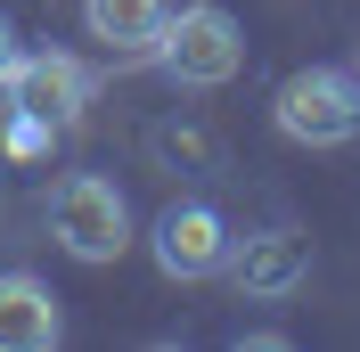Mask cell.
I'll use <instances>...</instances> for the list:
<instances>
[{
    "label": "cell",
    "instance_id": "1",
    "mask_svg": "<svg viewBox=\"0 0 360 352\" xmlns=\"http://www.w3.org/2000/svg\"><path fill=\"white\" fill-rule=\"evenodd\" d=\"M148 58H156L164 82H180V90H221V82H238V66H246V33H238L229 8L197 0V8L164 17V33L148 42Z\"/></svg>",
    "mask_w": 360,
    "mask_h": 352
},
{
    "label": "cell",
    "instance_id": "2",
    "mask_svg": "<svg viewBox=\"0 0 360 352\" xmlns=\"http://www.w3.org/2000/svg\"><path fill=\"white\" fill-rule=\"evenodd\" d=\"M270 123L295 148H344V139H360V74H344V66L287 74L278 99H270Z\"/></svg>",
    "mask_w": 360,
    "mask_h": 352
},
{
    "label": "cell",
    "instance_id": "3",
    "mask_svg": "<svg viewBox=\"0 0 360 352\" xmlns=\"http://www.w3.org/2000/svg\"><path fill=\"white\" fill-rule=\"evenodd\" d=\"M49 238L66 246L74 263H115L131 246V205L107 172H66L49 189Z\"/></svg>",
    "mask_w": 360,
    "mask_h": 352
},
{
    "label": "cell",
    "instance_id": "4",
    "mask_svg": "<svg viewBox=\"0 0 360 352\" xmlns=\"http://www.w3.org/2000/svg\"><path fill=\"white\" fill-rule=\"evenodd\" d=\"M90 90H98V74L74 49H25L17 66H8V82H0V107L25 115V123H41V132H58V123H74L90 107Z\"/></svg>",
    "mask_w": 360,
    "mask_h": 352
},
{
    "label": "cell",
    "instance_id": "5",
    "mask_svg": "<svg viewBox=\"0 0 360 352\" xmlns=\"http://www.w3.org/2000/svg\"><path fill=\"white\" fill-rule=\"evenodd\" d=\"M156 270L164 279H213V270H229V221L213 213L205 197H180L156 213Z\"/></svg>",
    "mask_w": 360,
    "mask_h": 352
},
{
    "label": "cell",
    "instance_id": "6",
    "mask_svg": "<svg viewBox=\"0 0 360 352\" xmlns=\"http://www.w3.org/2000/svg\"><path fill=\"white\" fill-rule=\"evenodd\" d=\"M311 270V246L303 230H254V238H229V279L246 295H295Z\"/></svg>",
    "mask_w": 360,
    "mask_h": 352
},
{
    "label": "cell",
    "instance_id": "7",
    "mask_svg": "<svg viewBox=\"0 0 360 352\" xmlns=\"http://www.w3.org/2000/svg\"><path fill=\"white\" fill-rule=\"evenodd\" d=\"M58 336H66L58 295L25 270H0V352H49Z\"/></svg>",
    "mask_w": 360,
    "mask_h": 352
},
{
    "label": "cell",
    "instance_id": "8",
    "mask_svg": "<svg viewBox=\"0 0 360 352\" xmlns=\"http://www.w3.org/2000/svg\"><path fill=\"white\" fill-rule=\"evenodd\" d=\"M164 0H82V25H90V42H107V49H148L164 33Z\"/></svg>",
    "mask_w": 360,
    "mask_h": 352
},
{
    "label": "cell",
    "instance_id": "9",
    "mask_svg": "<svg viewBox=\"0 0 360 352\" xmlns=\"http://www.w3.org/2000/svg\"><path fill=\"white\" fill-rule=\"evenodd\" d=\"M25 49H17V33H8V17H0V82H8V66H17Z\"/></svg>",
    "mask_w": 360,
    "mask_h": 352
},
{
    "label": "cell",
    "instance_id": "10",
    "mask_svg": "<svg viewBox=\"0 0 360 352\" xmlns=\"http://www.w3.org/2000/svg\"><path fill=\"white\" fill-rule=\"evenodd\" d=\"M352 74H360V66H352Z\"/></svg>",
    "mask_w": 360,
    "mask_h": 352
}]
</instances>
